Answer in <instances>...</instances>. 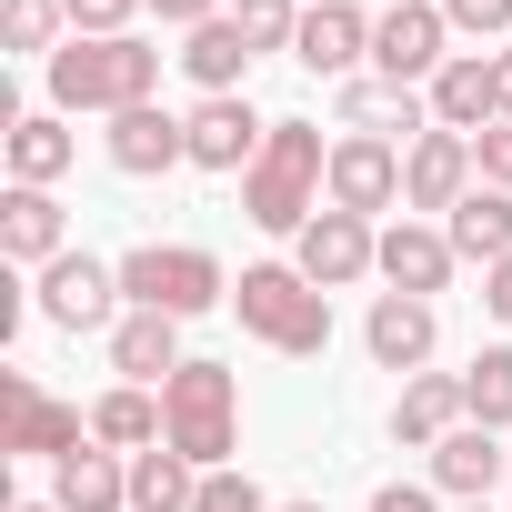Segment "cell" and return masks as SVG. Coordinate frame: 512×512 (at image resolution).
I'll list each match as a JSON object with an SVG mask.
<instances>
[{
  "label": "cell",
  "mask_w": 512,
  "mask_h": 512,
  "mask_svg": "<svg viewBox=\"0 0 512 512\" xmlns=\"http://www.w3.org/2000/svg\"><path fill=\"white\" fill-rule=\"evenodd\" d=\"M332 201V141L312 131V121H272V141H262V161L241 171V211L262 221V231H292L302 241V221Z\"/></svg>",
  "instance_id": "cell-1"
},
{
  "label": "cell",
  "mask_w": 512,
  "mask_h": 512,
  "mask_svg": "<svg viewBox=\"0 0 512 512\" xmlns=\"http://www.w3.org/2000/svg\"><path fill=\"white\" fill-rule=\"evenodd\" d=\"M161 91V51L151 41H81L71 31V51H51V111H141Z\"/></svg>",
  "instance_id": "cell-2"
},
{
  "label": "cell",
  "mask_w": 512,
  "mask_h": 512,
  "mask_svg": "<svg viewBox=\"0 0 512 512\" xmlns=\"http://www.w3.org/2000/svg\"><path fill=\"white\" fill-rule=\"evenodd\" d=\"M161 422H171L181 462L231 472V452H241V382H231V362H181L161 382Z\"/></svg>",
  "instance_id": "cell-3"
},
{
  "label": "cell",
  "mask_w": 512,
  "mask_h": 512,
  "mask_svg": "<svg viewBox=\"0 0 512 512\" xmlns=\"http://www.w3.org/2000/svg\"><path fill=\"white\" fill-rule=\"evenodd\" d=\"M231 302H241V332H262V342L292 352V362H312V352L332 342V302L302 282V262H251V272L231 282Z\"/></svg>",
  "instance_id": "cell-4"
},
{
  "label": "cell",
  "mask_w": 512,
  "mask_h": 512,
  "mask_svg": "<svg viewBox=\"0 0 512 512\" xmlns=\"http://www.w3.org/2000/svg\"><path fill=\"white\" fill-rule=\"evenodd\" d=\"M121 302L131 312H171V322H191V312H211V302H231V282H221V262L201 241H141V251H121Z\"/></svg>",
  "instance_id": "cell-5"
},
{
  "label": "cell",
  "mask_w": 512,
  "mask_h": 512,
  "mask_svg": "<svg viewBox=\"0 0 512 512\" xmlns=\"http://www.w3.org/2000/svg\"><path fill=\"white\" fill-rule=\"evenodd\" d=\"M442 41H452V21H442V0H392V11L372 21V81H402V91H432V71L452 61Z\"/></svg>",
  "instance_id": "cell-6"
},
{
  "label": "cell",
  "mask_w": 512,
  "mask_h": 512,
  "mask_svg": "<svg viewBox=\"0 0 512 512\" xmlns=\"http://www.w3.org/2000/svg\"><path fill=\"white\" fill-rule=\"evenodd\" d=\"M292 262H302V282L312 292H342V282H362V272H382V231L362 221V211H312L302 221V251H292Z\"/></svg>",
  "instance_id": "cell-7"
},
{
  "label": "cell",
  "mask_w": 512,
  "mask_h": 512,
  "mask_svg": "<svg viewBox=\"0 0 512 512\" xmlns=\"http://www.w3.org/2000/svg\"><path fill=\"white\" fill-rule=\"evenodd\" d=\"M41 322H61V332H101V322H121V262L61 251V262L41 272Z\"/></svg>",
  "instance_id": "cell-8"
},
{
  "label": "cell",
  "mask_w": 512,
  "mask_h": 512,
  "mask_svg": "<svg viewBox=\"0 0 512 512\" xmlns=\"http://www.w3.org/2000/svg\"><path fill=\"white\" fill-rule=\"evenodd\" d=\"M432 131H462V141H482L492 121H502V81H492V51H452L442 71H432Z\"/></svg>",
  "instance_id": "cell-9"
},
{
  "label": "cell",
  "mask_w": 512,
  "mask_h": 512,
  "mask_svg": "<svg viewBox=\"0 0 512 512\" xmlns=\"http://www.w3.org/2000/svg\"><path fill=\"white\" fill-rule=\"evenodd\" d=\"M0 412H11V452H51V462H71V452L91 442V422H81L71 402H51L31 372H0Z\"/></svg>",
  "instance_id": "cell-10"
},
{
  "label": "cell",
  "mask_w": 512,
  "mask_h": 512,
  "mask_svg": "<svg viewBox=\"0 0 512 512\" xmlns=\"http://www.w3.org/2000/svg\"><path fill=\"white\" fill-rule=\"evenodd\" d=\"M262 141H272V121L251 111L241 91H221V101L191 111V171H251V161H262Z\"/></svg>",
  "instance_id": "cell-11"
},
{
  "label": "cell",
  "mask_w": 512,
  "mask_h": 512,
  "mask_svg": "<svg viewBox=\"0 0 512 512\" xmlns=\"http://www.w3.org/2000/svg\"><path fill=\"white\" fill-rule=\"evenodd\" d=\"M402 201V151L392 141H372V131H352V141H332V211H392Z\"/></svg>",
  "instance_id": "cell-12"
},
{
  "label": "cell",
  "mask_w": 512,
  "mask_h": 512,
  "mask_svg": "<svg viewBox=\"0 0 512 512\" xmlns=\"http://www.w3.org/2000/svg\"><path fill=\"white\" fill-rule=\"evenodd\" d=\"M502 472H512V442L482 432V422H462V432L432 442V492H442V502H492Z\"/></svg>",
  "instance_id": "cell-13"
},
{
  "label": "cell",
  "mask_w": 512,
  "mask_h": 512,
  "mask_svg": "<svg viewBox=\"0 0 512 512\" xmlns=\"http://www.w3.org/2000/svg\"><path fill=\"white\" fill-rule=\"evenodd\" d=\"M292 61H302V71H322V81H352V71L372 61V21L352 11V0H312V11H302V41H292Z\"/></svg>",
  "instance_id": "cell-14"
},
{
  "label": "cell",
  "mask_w": 512,
  "mask_h": 512,
  "mask_svg": "<svg viewBox=\"0 0 512 512\" xmlns=\"http://www.w3.org/2000/svg\"><path fill=\"white\" fill-rule=\"evenodd\" d=\"M462 191H472V141H462V131H422V141L402 151V201L452 221V201H462Z\"/></svg>",
  "instance_id": "cell-15"
},
{
  "label": "cell",
  "mask_w": 512,
  "mask_h": 512,
  "mask_svg": "<svg viewBox=\"0 0 512 512\" xmlns=\"http://www.w3.org/2000/svg\"><path fill=\"white\" fill-rule=\"evenodd\" d=\"M0 251H11L21 272H51L61 251H71L61 201H51V191H31V181H11V201H0Z\"/></svg>",
  "instance_id": "cell-16"
},
{
  "label": "cell",
  "mask_w": 512,
  "mask_h": 512,
  "mask_svg": "<svg viewBox=\"0 0 512 512\" xmlns=\"http://www.w3.org/2000/svg\"><path fill=\"white\" fill-rule=\"evenodd\" d=\"M111 161H121L131 181H151V171L191 161V121H181V111H161V101H141V111H111Z\"/></svg>",
  "instance_id": "cell-17"
},
{
  "label": "cell",
  "mask_w": 512,
  "mask_h": 512,
  "mask_svg": "<svg viewBox=\"0 0 512 512\" xmlns=\"http://www.w3.org/2000/svg\"><path fill=\"white\" fill-rule=\"evenodd\" d=\"M452 262H462V251H452V231H432V221H392V231H382V282L412 292V302H432V292L452 282Z\"/></svg>",
  "instance_id": "cell-18"
},
{
  "label": "cell",
  "mask_w": 512,
  "mask_h": 512,
  "mask_svg": "<svg viewBox=\"0 0 512 512\" xmlns=\"http://www.w3.org/2000/svg\"><path fill=\"white\" fill-rule=\"evenodd\" d=\"M362 342H372V362H382V372H422V362H432V342H442V322H432V302L382 292V302H372V322H362Z\"/></svg>",
  "instance_id": "cell-19"
},
{
  "label": "cell",
  "mask_w": 512,
  "mask_h": 512,
  "mask_svg": "<svg viewBox=\"0 0 512 512\" xmlns=\"http://www.w3.org/2000/svg\"><path fill=\"white\" fill-rule=\"evenodd\" d=\"M472 422V402H462V372H412L402 382V402H392V442H412V452H432L442 432H462Z\"/></svg>",
  "instance_id": "cell-20"
},
{
  "label": "cell",
  "mask_w": 512,
  "mask_h": 512,
  "mask_svg": "<svg viewBox=\"0 0 512 512\" xmlns=\"http://www.w3.org/2000/svg\"><path fill=\"white\" fill-rule=\"evenodd\" d=\"M111 372L141 382V392L171 382V372H181V322H171V312H121V322H111Z\"/></svg>",
  "instance_id": "cell-21"
},
{
  "label": "cell",
  "mask_w": 512,
  "mask_h": 512,
  "mask_svg": "<svg viewBox=\"0 0 512 512\" xmlns=\"http://www.w3.org/2000/svg\"><path fill=\"white\" fill-rule=\"evenodd\" d=\"M442 231H452V251H462V262H482V272H492V262H512V191L472 181V191L452 201V221H442Z\"/></svg>",
  "instance_id": "cell-22"
},
{
  "label": "cell",
  "mask_w": 512,
  "mask_h": 512,
  "mask_svg": "<svg viewBox=\"0 0 512 512\" xmlns=\"http://www.w3.org/2000/svg\"><path fill=\"white\" fill-rule=\"evenodd\" d=\"M91 442L131 462V452H161V442H171V422H161V402H151L141 382H121V392H101V402H91Z\"/></svg>",
  "instance_id": "cell-23"
},
{
  "label": "cell",
  "mask_w": 512,
  "mask_h": 512,
  "mask_svg": "<svg viewBox=\"0 0 512 512\" xmlns=\"http://www.w3.org/2000/svg\"><path fill=\"white\" fill-rule=\"evenodd\" d=\"M51 502H61V512H131V462H121V452H101V442H81V452L61 462Z\"/></svg>",
  "instance_id": "cell-24"
},
{
  "label": "cell",
  "mask_w": 512,
  "mask_h": 512,
  "mask_svg": "<svg viewBox=\"0 0 512 512\" xmlns=\"http://www.w3.org/2000/svg\"><path fill=\"white\" fill-rule=\"evenodd\" d=\"M251 61H262V51L241 41V21H231V11H221V21H201V31L181 41V71L201 81V101H221V91H241V71H251Z\"/></svg>",
  "instance_id": "cell-25"
},
{
  "label": "cell",
  "mask_w": 512,
  "mask_h": 512,
  "mask_svg": "<svg viewBox=\"0 0 512 512\" xmlns=\"http://www.w3.org/2000/svg\"><path fill=\"white\" fill-rule=\"evenodd\" d=\"M422 121H432V101H422V91H402V81H342V131L392 141V131H422Z\"/></svg>",
  "instance_id": "cell-26"
},
{
  "label": "cell",
  "mask_w": 512,
  "mask_h": 512,
  "mask_svg": "<svg viewBox=\"0 0 512 512\" xmlns=\"http://www.w3.org/2000/svg\"><path fill=\"white\" fill-rule=\"evenodd\" d=\"M191 502H201V462H181L171 442L131 452V512H191Z\"/></svg>",
  "instance_id": "cell-27"
},
{
  "label": "cell",
  "mask_w": 512,
  "mask_h": 512,
  "mask_svg": "<svg viewBox=\"0 0 512 512\" xmlns=\"http://www.w3.org/2000/svg\"><path fill=\"white\" fill-rule=\"evenodd\" d=\"M61 171H71V131H61V111H31V121H11V181L51 191Z\"/></svg>",
  "instance_id": "cell-28"
},
{
  "label": "cell",
  "mask_w": 512,
  "mask_h": 512,
  "mask_svg": "<svg viewBox=\"0 0 512 512\" xmlns=\"http://www.w3.org/2000/svg\"><path fill=\"white\" fill-rule=\"evenodd\" d=\"M462 402H472V422H482V432H512V342L472 352V372H462Z\"/></svg>",
  "instance_id": "cell-29"
},
{
  "label": "cell",
  "mask_w": 512,
  "mask_h": 512,
  "mask_svg": "<svg viewBox=\"0 0 512 512\" xmlns=\"http://www.w3.org/2000/svg\"><path fill=\"white\" fill-rule=\"evenodd\" d=\"M231 21L251 51H292L302 41V0H231Z\"/></svg>",
  "instance_id": "cell-30"
},
{
  "label": "cell",
  "mask_w": 512,
  "mask_h": 512,
  "mask_svg": "<svg viewBox=\"0 0 512 512\" xmlns=\"http://www.w3.org/2000/svg\"><path fill=\"white\" fill-rule=\"evenodd\" d=\"M61 21H71V0H11V11H0V41L11 51H51Z\"/></svg>",
  "instance_id": "cell-31"
},
{
  "label": "cell",
  "mask_w": 512,
  "mask_h": 512,
  "mask_svg": "<svg viewBox=\"0 0 512 512\" xmlns=\"http://www.w3.org/2000/svg\"><path fill=\"white\" fill-rule=\"evenodd\" d=\"M191 512H272V492L251 482V472H201V502Z\"/></svg>",
  "instance_id": "cell-32"
},
{
  "label": "cell",
  "mask_w": 512,
  "mask_h": 512,
  "mask_svg": "<svg viewBox=\"0 0 512 512\" xmlns=\"http://www.w3.org/2000/svg\"><path fill=\"white\" fill-rule=\"evenodd\" d=\"M131 11H151V0H71V31H81V41H121Z\"/></svg>",
  "instance_id": "cell-33"
},
{
  "label": "cell",
  "mask_w": 512,
  "mask_h": 512,
  "mask_svg": "<svg viewBox=\"0 0 512 512\" xmlns=\"http://www.w3.org/2000/svg\"><path fill=\"white\" fill-rule=\"evenodd\" d=\"M442 21L472 31V41H502V31H512V0H442Z\"/></svg>",
  "instance_id": "cell-34"
},
{
  "label": "cell",
  "mask_w": 512,
  "mask_h": 512,
  "mask_svg": "<svg viewBox=\"0 0 512 512\" xmlns=\"http://www.w3.org/2000/svg\"><path fill=\"white\" fill-rule=\"evenodd\" d=\"M472 171H482L492 191H512V121H492V131L472 141Z\"/></svg>",
  "instance_id": "cell-35"
},
{
  "label": "cell",
  "mask_w": 512,
  "mask_h": 512,
  "mask_svg": "<svg viewBox=\"0 0 512 512\" xmlns=\"http://www.w3.org/2000/svg\"><path fill=\"white\" fill-rule=\"evenodd\" d=\"M372 512H442V502H432V482H382Z\"/></svg>",
  "instance_id": "cell-36"
},
{
  "label": "cell",
  "mask_w": 512,
  "mask_h": 512,
  "mask_svg": "<svg viewBox=\"0 0 512 512\" xmlns=\"http://www.w3.org/2000/svg\"><path fill=\"white\" fill-rule=\"evenodd\" d=\"M151 21H171V31H201V21H221V0H151Z\"/></svg>",
  "instance_id": "cell-37"
},
{
  "label": "cell",
  "mask_w": 512,
  "mask_h": 512,
  "mask_svg": "<svg viewBox=\"0 0 512 512\" xmlns=\"http://www.w3.org/2000/svg\"><path fill=\"white\" fill-rule=\"evenodd\" d=\"M482 312H492V322H512V262H492V272H482Z\"/></svg>",
  "instance_id": "cell-38"
},
{
  "label": "cell",
  "mask_w": 512,
  "mask_h": 512,
  "mask_svg": "<svg viewBox=\"0 0 512 512\" xmlns=\"http://www.w3.org/2000/svg\"><path fill=\"white\" fill-rule=\"evenodd\" d=\"M492 81H502V121H512V51H492Z\"/></svg>",
  "instance_id": "cell-39"
},
{
  "label": "cell",
  "mask_w": 512,
  "mask_h": 512,
  "mask_svg": "<svg viewBox=\"0 0 512 512\" xmlns=\"http://www.w3.org/2000/svg\"><path fill=\"white\" fill-rule=\"evenodd\" d=\"M11 512H61V502H11Z\"/></svg>",
  "instance_id": "cell-40"
},
{
  "label": "cell",
  "mask_w": 512,
  "mask_h": 512,
  "mask_svg": "<svg viewBox=\"0 0 512 512\" xmlns=\"http://www.w3.org/2000/svg\"><path fill=\"white\" fill-rule=\"evenodd\" d=\"M272 512H322V502H272Z\"/></svg>",
  "instance_id": "cell-41"
},
{
  "label": "cell",
  "mask_w": 512,
  "mask_h": 512,
  "mask_svg": "<svg viewBox=\"0 0 512 512\" xmlns=\"http://www.w3.org/2000/svg\"><path fill=\"white\" fill-rule=\"evenodd\" d=\"M462 512H492V502H462Z\"/></svg>",
  "instance_id": "cell-42"
}]
</instances>
